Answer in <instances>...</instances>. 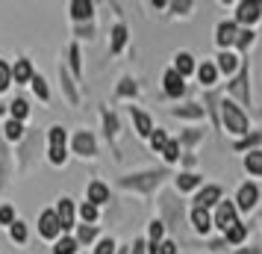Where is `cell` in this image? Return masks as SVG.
Listing matches in <instances>:
<instances>
[{
  "label": "cell",
  "instance_id": "6da1fadb",
  "mask_svg": "<svg viewBox=\"0 0 262 254\" xmlns=\"http://www.w3.org/2000/svg\"><path fill=\"white\" fill-rule=\"evenodd\" d=\"M221 115H224V127L230 133H236V136L248 133V119H245V112H242L233 101H224V104H221Z\"/></svg>",
  "mask_w": 262,
  "mask_h": 254
},
{
  "label": "cell",
  "instance_id": "7a4b0ae2",
  "mask_svg": "<svg viewBox=\"0 0 262 254\" xmlns=\"http://www.w3.org/2000/svg\"><path fill=\"white\" fill-rule=\"evenodd\" d=\"M165 178V171H147V174H133V178H124L121 186H130V189H142V192H150L156 183Z\"/></svg>",
  "mask_w": 262,
  "mask_h": 254
},
{
  "label": "cell",
  "instance_id": "3957f363",
  "mask_svg": "<svg viewBox=\"0 0 262 254\" xmlns=\"http://www.w3.org/2000/svg\"><path fill=\"white\" fill-rule=\"evenodd\" d=\"M59 216L53 213V210H45L41 216H38V233H41V240H53V237H59Z\"/></svg>",
  "mask_w": 262,
  "mask_h": 254
},
{
  "label": "cell",
  "instance_id": "277c9868",
  "mask_svg": "<svg viewBox=\"0 0 262 254\" xmlns=\"http://www.w3.org/2000/svg\"><path fill=\"white\" fill-rule=\"evenodd\" d=\"M162 89H165L168 97H183L186 95V80L171 68V71H165V77H162Z\"/></svg>",
  "mask_w": 262,
  "mask_h": 254
},
{
  "label": "cell",
  "instance_id": "5b68a950",
  "mask_svg": "<svg viewBox=\"0 0 262 254\" xmlns=\"http://www.w3.org/2000/svg\"><path fill=\"white\" fill-rule=\"evenodd\" d=\"M215 225L221 230H230L233 225H238L236 222V207H233V201H221L218 204V213H215Z\"/></svg>",
  "mask_w": 262,
  "mask_h": 254
},
{
  "label": "cell",
  "instance_id": "8992f818",
  "mask_svg": "<svg viewBox=\"0 0 262 254\" xmlns=\"http://www.w3.org/2000/svg\"><path fill=\"white\" fill-rule=\"evenodd\" d=\"M238 201V210H253V207L259 204V189H256V183H245L236 195Z\"/></svg>",
  "mask_w": 262,
  "mask_h": 254
},
{
  "label": "cell",
  "instance_id": "52a82bcc",
  "mask_svg": "<svg viewBox=\"0 0 262 254\" xmlns=\"http://www.w3.org/2000/svg\"><path fill=\"white\" fill-rule=\"evenodd\" d=\"M71 145H74V154H80V157H92V154H95V148H97V145H95V136L85 133V130L74 133Z\"/></svg>",
  "mask_w": 262,
  "mask_h": 254
},
{
  "label": "cell",
  "instance_id": "ba28073f",
  "mask_svg": "<svg viewBox=\"0 0 262 254\" xmlns=\"http://www.w3.org/2000/svg\"><path fill=\"white\" fill-rule=\"evenodd\" d=\"M215 42L221 45V48H230L233 42H238V27L233 21H221L218 30H215Z\"/></svg>",
  "mask_w": 262,
  "mask_h": 254
},
{
  "label": "cell",
  "instance_id": "9c48e42d",
  "mask_svg": "<svg viewBox=\"0 0 262 254\" xmlns=\"http://www.w3.org/2000/svg\"><path fill=\"white\" fill-rule=\"evenodd\" d=\"M56 216H59L62 230H71V228H74V201H71V198H59Z\"/></svg>",
  "mask_w": 262,
  "mask_h": 254
},
{
  "label": "cell",
  "instance_id": "30bf717a",
  "mask_svg": "<svg viewBox=\"0 0 262 254\" xmlns=\"http://www.w3.org/2000/svg\"><path fill=\"white\" fill-rule=\"evenodd\" d=\"M174 71H177L183 80H186V77L194 71V56H191L189 50H180L177 56H174Z\"/></svg>",
  "mask_w": 262,
  "mask_h": 254
},
{
  "label": "cell",
  "instance_id": "8fae6325",
  "mask_svg": "<svg viewBox=\"0 0 262 254\" xmlns=\"http://www.w3.org/2000/svg\"><path fill=\"white\" fill-rule=\"evenodd\" d=\"M259 9H262V3H238L236 6V18L238 21H245V24H253V21L259 18Z\"/></svg>",
  "mask_w": 262,
  "mask_h": 254
},
{
  "label": "cell",
  "instance_id": "7c38bea8",
  "mask_svg": "<svg viewBox=\"0 0 262 254\" xmlns=\"http://www.w3.org/2000/svg\"><path fill=\"white\" fill-rule=\"evenodd\" d=\"M191 225H194L198 233H209V228H212L215 222L209 219V213H206L203 207H194V210H191Z\"/></svg>",
  "mask_w": 262,
  "mask_h": 254
},
{
  "label": "cell",
  "instance_id": "4fadbf2b",
  "mask_svg": "<svg viewBox=\"0 0 262 254\" xmlns=\"http://www.w3.org/2000/svg\"><path fill=\"white\" fill-rule=\"evenodd\" d=\"M33 65H30V60H18L12 68V80L15 83H33Z\"/></svg>",
  "mask_w": 262,
  "mask_h": 254
},
{
  "label": "cell",
  "instance_id": "5bb4252c",
  "mask_svg": "<svg viewBox=\"0 0 262 254\" xmlns=\"http://www.w3.org/2000/svg\"><path fill=\"white\" fill-rule=\"evenodd\" d=\"M133 121H136V130H139V136H154V121H150V115H147V112H142V109L133 107Z\"/></svg>",
  "mask_w": 262,
  "mask_h": 254
},
{
  "label": "cell",
  "instance_id": "9a60e30c",
  "mask_svg": "<svg viewBox=\"0 0 262 254\" xmlns=\"http://www.w3.org/2000/svg\"><path fill=\"white\" fill-rule=\"evenodd\" d=\"M85 195H89V201H92V204H106L109 201V189L106 186H103V183L100 181H95V183H89V189H85Z\"/></svg>",
  "mask_w": 262,
  "mask_h": 254
},
{
  "label": "cell",
  "instance_id": "2e32d148",
  "mask_svg": "<svg viewBox=\"0 0 262 254\" xmlns=\"http://www.w3.org/2000/svg\"><path fill=\"white\" fill-rule=\"evenodd\" d=\"M68 9H71L74 21H85V18H92V12H95V6H92L89 0H74Z\"/></svg>",
  "mask_w": 262,
  "mask_h": 254
},
{
  "label": "cell",
  "instance_id": "e0dca14e",
  "mask_svg": "<svg viewBox=\"0 0 262 254\" xmlns=\"http://www.w3.org/2000/svg\"><path fill=\"white\" fill-rule=\"evenodd\" d=\"M198 77H201V83L206 86V89H212L215 77H218V65H215V62H203L201 68H198Z\"/></svg>",
  "mask_w": 262,
  "mask_h": 254
},
{
  "label": "cell",
  "instance_id": "ac0fdd59",
  "mask_svg": "<svg viewBox=\"0 0 262 254\" xmlns=\"http://www.w3.org/2000/svg\"><path fill=\"white\" fill-rule=\"evenodd\" d=\"M127 45V27L118 24V27H112V38H109V50L112 53H118L121 48Z\"/></svg>",
  "mask_w": 262,
  "mask_h": 254
},
{
  "label": "cell",
  "instance_id": "d6986e66",
  "mask_svg": "<svg viewBox=\"0 0 262 254\" xmlns=\"http://www.w3.org/2000/svg\"><path fill=\"white\" fill-rule=\"evenodd\" d=\"M230 92H233L238 101H245V104H248V101H250V95H248V71H242L236 83H230Z\"/></svg>",
  "mask_w": 262,
  "mask_h": 254
},
{
  "label": "cell",
  "instance_id": "ffe728a7",
  "mask_svg": "<svg viewBox=\"0 0 262 254\" xmlns=\"http://www.w3.org/2000/svg\"><path fill=\"white\" fill-rule=\"evenodd\" d=\"M215 65H218V71H224V74H233V71L238 68V56H236V53H221Z\"/></svg>",
  "mask_w": 262,
  "mask_h": 254
},
{
  "label": "cell",
  "instance_id": "44dd1931",
  "mask_svg": "<svg viewBox=\"0 0 262 254\" xmlns=\"http://www.w3.org/2000/svg\"><path fill=\"white\" fill-rule=\"evenodd\" d=\"M218 198H221V189H218V186H209V189H203V192L198 195V207L206 210V207H212Z\"/></svg>",
  "mask_w": 262,
  "mask_h": 254
},
{
  "label": "cell",
  "instance_id": "7402d4cb",
  "mask_svg": "<svg viewBox=\"0 0 262 254\" xmlns=\"http://www.w3.org/2000/svg\"><path fill=\"white\" fill-rule=\"evenodd\" d=\"M77 248H80V242L74 240V237H62V240L56 242L53 254H77Z\"/></svg>",
  "mask_w": 262,
  "mask_h": 254
},
{
  "label": "cell",
  "instance_id": "603a6c76",
  "mask_svg": "<svg viewBox=\"0 0 262 254\" xmlns=\"http://www.w3.org/2000/svg\"><path fill=\"white\" fill-rule=\"evenodd\" d=\"M245 169H248L250 174L262 178V151H253V154H248V160H245Z\"/></svg>",
  "mask_w": 262,
  "mask_h": 254
},
{
  "label": "cell",
  "instance_id": "cb8c5ba5",
  "mask_svg": "<svg viewBox=\"0 0 262 254\" xmlns=\"http://www.w3.org/2000/svg\"><path fill=\"white\" fill-rule=\"evenodd\" d=\"M9 107H12V115H15V121H24L27 115H30V104H27L24 97H15V101L9 104Z\"/></svg>",
  "mask_w": 262,
  "mask_h": 254
},
{
  "label": "cell",
  "instance_id": "d4e9b609",
  "mask_svg": "<svg viewBox=\"0 0 262 254\" xmlns=\"http://www.w3.org/2000/svg\"><path fill=\"white\" fill-rule=\"evenodd\" d=\"M162 230H165V225H162V222H154V225H150V251L154 254H159V245H162Z\"/></svg>",
  "mask_w": 262,
  "mask_h": 254
},
{
  "label": "cell",
  "instance_id": "484cf974",
  "mask_svg": "<svg viewBox=\"0 0 262 254\" xmlns=\"http://www.w3.org/2000/svg\"><path fill=\"white\" fill-rule=\"evenodd\" d=\"M245 237H248V228H245V225H233V228L227 230V242H230V245L245 242Z\"/></svg>",
  "mask_w": 262,
  "mask_h": 254
},
{
  "label": "cell",
  "instance_id": "4316f807",
  "mask_svg": "<svg viewBox=\"0 0 262 254\" xmlns=\"http://www.w3.org/2000/svg\"><path fill=\"white\" fill-rule=\"evenodd\" d=\"M198 183H201V178H198V174H180L177 178V186L180 189H183V192H189V189H194V186H198Z\"/></svg>",
  "mask_w": 262,
  "mask_h": 254
},
{
  "label": "cell",
  "instance_id": "83f0119b",
  "mask_svg": "<svg viewBox=\"0 0 262 254\" xmlns=\"http://www.w3.org/2000/svg\"><path fill=\"white\" fill-rule=\"evenodd\" d=\"M118 95L124 97V95H139V83L133 80V77H124L121 80V86H118Z\"/></svg>",
  "mask_w": 262,
  "mask_h": 254
},
{
  "label": "cell",
  "instance_id": "f1b7e54d",
  "mask_svg": "<svg viewBox=\"0 0 262 254\" xmlns=\"http://www.w3.org/2000/svg\"><path fill=\"white\" fill-rule=\"evenodd\" d=\"M33 89H36V95L41 97V101H48L50 97V89H48V80H45V77H33Z\"/></svg>",
  "mask_w": 262,
  "mask_h": 254
},
{
  "label": "cell",
  "instance_id": "f546056e",
  "mask_svg": "<svg viewBox=\"0 0 262 254\" xmlns=\"http://www.w3.org/2000/svg\"><path fill=\"white\" fill-rule=\"evenodd\" d=\"M50 163H53V166H62V163H65V160H68V154H65V145H50Z\"/></svg>",
  "mask_w": 262,
  "mask_h": 254
},
{
  "label": "cell",
  "instance_id": "4dcf8cb0",
  "mask_svg": "<svg viewBox=\"0 0 262 254\" xmlns=\"http://www.w3.org/2000/svg\"><path fill=\"white\" fill-rule=\"evenodd\" d=\"M6 136H9V139H24V121H9V124H6Z\"/></svg>",
  "mask_w": 262,
  "mask_h": 254
},
{
  "label": "cell",
  "instance_id": "1f68e13d",
  "mask_svg": "<svg viewBox=\"0 0 262 254\" xmlns=\"http://www.w3.org/2000/svg\"><path fill=\"white\" fill-rule=\"evenodd\" d=\"M9 83H12V68L0 60V92H6V89H9Z\"/></svg>",
  "mask_w": 262,
  "mask_h": 254
},
{
  "label": "cell",
  "instance_id": "d6a6232c",
  "mask_svg": "<svg viewBox=\"0 0 262 254\" xmlns=\"http://www.w3.org/2000/svg\"><path fill=\"white\" fill-rule=\"evenodd\" d=\"M62 89H65V95L71 97V104H77L80 101V95H77V89H74V80L68 77V74L62 71Z\"/></svg>",
  "mask_w": 262,
  "mask_h": 254
},
{
  "label": "cell",
  "instance_id": "836d02e7",
  "mask_svg": "<svg viewBox=\"0 0 262 254\" xmlns=\"http://www.w3.org/2000/svg\"><path fill=\"white\" fill-rule=\"evenodd\" d=\"M171 142L165 136V130H154V136H150V145H154V151H165V145Z\"/></svg>",
  "mask_w": 262,
  "mask_h": 254
},
{
  "label": "cell",
  "instance_id": "e575fe53",
  "mask_svg": "<svg viewBox=\"0 0 262 254\" xmlns=\"http://www.w3.org/2000/svg\"><path fill=\"white\" fill-rule=\"evenodd\" d=\"M80 216L85 219V225H95L97 222V207L89 201V204H83V210H80Z\"/></svg>",
  "mask_w": 262,
  "mask_h": 254
},
{
  "label": "cell",
  "instance_id": "d590c367",
  "mask_svg": "<svg viewBox=\"0 0 262 254\" xmlns=\"http://www.w3.org/2000/svg\"><path fill=\"white\" fill-rule=\"evenodd\" d=\"M95 237H97L95 225H83V228H80V233H77V242H92Z\"/></svg>",
  "mask_w": 262,
  "mask_h": 254
},
{
  "label": "cell",
  "instance_id": "8d00e7d4",
  "mask_svg": "<svg viewBox=\"0 0 262 254\" xmlns=\"http://www.w3.org/2000/svg\"><path fill=\"white\" fill-rule=\"evenodd\" d=\"M65 127H50V145H65Z\"/></svg>",
  "mask_w": 262,
  "mask_h": 254
},
{
  "label": "cell",
  "instance_id": "74e56055",
  "mask_svg": "<svg viewBox=\"0 0 262 254\" xmlns=\"http://www.w3.org/2000/svg\"><path fill=\"white\" fill-rule=\"evenodd\" d=\"M12 240L15 242H27V225L24 222H15L12 225Z\"/></svg>",
  "mask_w": 262,
  "mask_h": 254
},
{
  "label": "cell",
  "instance_id": "f35d334b",
  "mask_svg": "<svg viewBox=\"0 0 262 254\" xmlns=\"http://www.w3.org/2000/svg\"><path fill=\"white\" fill-rule=\"evenodd\" d=\"M103 121H106V133H109V139H112V136L118 133V119H115L112 112H103Z\"/></svg>",
  "mask_w": 262,
  "mask_h": 254
},
{
  "label": "cell",
  "instance_id": "ab89813d",
  "mask_svg": "<svg viewBox=\"0 0 262 254\" xmlns=\"http://www.w3.org/2000/svg\"><path fill=\"white\" fill-rule=\"evenodd\" d=\"M162 154H165V160H168V163H174V160L180 157V145H177V142H168Z\"/></svg>",
  "mask_w": 262,
  "mask_h": 254
},
{
  "label": "cell",
  "instance_id": "60d3db41",
  "mask_svg": "<svg viewBox=\"0 0 262 254\" xmlns=\"http://www.w3.org/2000/svg\"><path fill=\"white\" fill-rule=\"evenodd\" d=\"M95 254H115V242L112 240H100L97 242V248H95Z\"/></svg>",
  "mask_w": 262,
  "mask_h": 254
},
{
  "label": "cell",
  "instance_id": "b9f144b4",
  "mask_svg": "<svg viewBox=\"0 0 262 254\" xmlns=\"http://www.w3.org/2000/svg\"><path fill=\"white\" fill-rule=\"evenodd\" d=\"M0 225H15L12 207H0Z\"/></svg>",
  "mask_w": 262,
  "mask_h": 254
},
{
  "label": "cell",
  "instance_id": "7bdbcfd3",
  "mask_svg": "<svg viewBox=\"0 0 262 254\" xmlns=\"http://www.w3.org/2000/svg\"><path fill=\"white\" fill-rule=\"evenodd\" d=\"M203 109L201 107H189V109H177V115H183V119H198Z\"/></svg>",
  "mask_w": 262,
  "mask_h": 254
},
{
  "label": "cell",
  "instance_id": "ee69618b",
  "mask_svg": "<svg viewBox=\"0 0 262 254\" xmlns=\"http://www.w3.org/2000/svg\"><path fill=\"white\" fill-rule=\"evenodd\" d=\"M71 68L80 74V50H77V45H71Z\"/></svg>",
  "mask_w": 262,
  "mask_h": 254
},
{
  "label": "cell",
  "instance_id": "f6af8a7d",
  "mask_svg": "<svg viewBox=\"0 0 262 254\" xmlns=\"http://www.w3.org/2000/svg\"><path fill=\"white\" fill-rule=\"evenodd\" d=\"M250 38H253V33H250V30H245V33H238V42H236V45H238V48H248Z\"/></svg>",
  "mask_w": 262,
  "mask_h": 254
},
{
  "label": "cell",
  "instance_id": "bcb514c9",
  "mask_svg": "<svg viewBox=\"0 0 262 254\" xmlns=\"http://www.w3.org/2000/svg\"><path fill=\"white\" fill-rule=\"evenodd\" d=\"M159 254H177V245L174 242H162L159 245Z\"/></svg>",
  "mask_w": 262,
  "mask_h": 254
},
{
  "label": "cell",
  "instance_id": "7dc6e473",
  "mask_svg": "<svg viewBox=\"0 0 262 254\" xmlns=\"http://www.w3.org/2000/svg\"><path fill=\"white\" fill-rule=\"evenodd\" d=\"M256 142H262V133L259 136H248L245 142H238V148H248V145H256Z\"/></svg>",
  "mask_w": 262,
  "mask_h": 254
},
{
  "label": "cell",
  "instance_id": "c3c4849f",
  "mask_svg": "<svg viewBox=\"0 0 262 254\" xmlns=\"http://www.w3.org/2000/svg\"><path fill=\"white\" fill-rule=\"evenodd\" d=\"M133 254H144V242H142V240L133 242Z\"/></svg>",
  "mask_w": 262,
  "mask_h": 254
},
{
  "label": "cell",
  "instance_id": "681fc988",
  "mask_svg": "<svg viewBox=\"0 0 262 254\" xmlns=\"http://www.w3.org/2000/svg\"><path fill=\"white\" fill-rule=\"evenodd\" d=\"M118 254H127V248H121V251H118Z\"/></svg>",
  "mask_w": 262,
  "mask_h": 254
},
{
  "label": "cell",
  "instance_id": "f907efd6",
  "mask_svg": "<svg viewBox=\"0 0 262 254\" xmlns=\"http://www.w3.org/2000/svg\"><path fill=\"white\" fill-rule=\"evenodd\" d=\"M0 115H3V107H0Z\"/></svg>",
  "mask_w": 262,
  "mask_h": 254
}]
</instances>
